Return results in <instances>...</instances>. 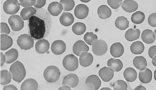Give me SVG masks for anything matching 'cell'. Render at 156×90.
I'll return each mask as SVG.
<instances>
[{
	"instance_id": "obj_1",
	"label": "cell",
	"mask_w": 156,
	"mask_h": 90,
	"mask_svg": "<svg viewBox=\"0 0 156 90\" xmlns=\"http://www.w3.org/2000/svg\"><path fill=\"white\" fill-rule=\"evenodd\" d=\"M29 29L31 36L35 39H41L50 31V26L40 17L33 16L29 19Z\"/></svg>"
},
{
	"instance_id": "obj_2",
	"label": "cell",
	"mask_w": 156,
	"mask_h": 90,
	"mask_svg": "<svg viewBox=\"0 0 156 90\" xmlns=\"http://www.w3.org/2000/svg\"><path fill=\"white\" fill-rule=\"evenodd\" d=\"M10 72L11 73L13 81L20 83L26 76L25 67L20 62L16 61L11 66Z\"/></svg>"
},
{
	"instance_id": "obj_3",
	"label": "cell",
	"mask_w": 156,
	"mask_h": 90,
	"mask_svg": "<svg viewBox=\"0 0 156 90\" xmlns=\"http://www.w3.org/2000/svg\"><path fill=\"white\" fill-rule=\"evenodd\" d=\"M43 75L44 79L48 82L54 83L60 78L61 72L57 67L51 65L45 69Z\"/></svg>"
},
{
	"instance_id": "obj_4",
	"label": "cell",
	"mask_w": 156,
	"mask_h": 90,
	"mask_svg": "<svg viewBox=\"0 0 156 90\" xmlns=\"http://www.w3.org/2000/svg\"><path fill=\"white\" fill-rule=\"evenodd\" d=\"M17 44L21 49L27 50L34 47V40L30 35L23 34L18 37Z\"/></svg>"
},
{
	"instance_id": "obj_5",
	"label": "cell",
	"mask_w": 156,
	"mask_h": 90,
	"mask_svg": "<svg viewBox=\"0 0 156 90\" xmlns=\"http://www.w3.org/2000/svg\"><path fill=\"white\" fill-rule=\"evenodd\" d=\"M63 65L65 69L70 71L76 70L78 67L77 58L73 54H69L64 58Z\"/></svg>"
},
{
	"instance_id": "obj_6",
	"label": "cell",
	"mask_w": 156,
	"mask_h": 90,
	"mask_svg": "<svg viewBox=\"0 0 156 90\" xmlns=\"http://www.w3.org/2000/svg\"><path fill=\"white\" fill-rule=\"evenodd\" d=\"M20 9V4L16 0L6 1L3 4V10L8 14H15Z\"/></svg>"
},
{
	"instance_id": "obj_7",
	"label": "cell",
	"mask_w": 156,
	"mask_h": 90,
	"mask_svg": "<svg viewBox=\"0 0 156 90\" xmlns=\"http://www.w3.org/2000/svg\"><path fill=\"white\" fill-rule=\"evenodd\" d=\"M108 50V46L105 41L99 39L96 41L92 46V51L95 55L102 56L106 53Z\"/></svg>"
},
{
	"instance_id": "obj_8",
	"label": "cell",
	"mask_w": 156,
	"mask_h": 90,
	"mask_svg": "<svg viewBox=\"0 0 156 90\" xmlns=\"http://www.w3.org/2000/svg\"><path fill=\"white\" fill-rule=\"evenodd\" d=\"M9 23L13 31H20L24 26V22L22 17L17 15L11 16L9 19Z\"/></svg>"
},
{
	"instance_id": "obj_9",
	"label": "cell",
	"mask_w": 156,
	"mask_h": 90,
	"mask_svg": "<svg viewBox=\"0 0 156 90\" xmlns=\"http://www.w3.org/2000/svg\"><path fill=\"white\" fill-rule=\"evenodd\" d=\"M79 78L76 74L70 73L66 76L63 80L62 85H66L71 88H74L79 84Z\"/></svg>"
},
{
	"instance_id": "obj_10",
	"label": "cell",
	"mask_w": 156,
	"mask_h": 90,
	"mask_svg": "<svg viewBox=\"0 0 156 90\" xmlns=\"http://www.w3.org/2000/svg\"><path fill=\"white\" fill-rule=\"evenodd\" d=\"M51 50L55 55H61L65 51L66 45L62 40H55L52 44Z\"/></svg>"
},
{
	"instance_id": "obj_11",
	"label": "cell",
	"mask_w": 156,
	"mask_h": 90,
	"mask_svg": "<svg viewBox=\"0 0 156 90\" xmlns=\"http://www.w3.org/2000/svg\"><path fill=\"white\" fill-rule=\"evenodd\" d=\"M89 48L83 40H78L74 44L73 50L74 53L77 56H80L82 52H87Z\"/></svg>"
},
{
	"instance_id": "obj_12",
	"label": "cell",
	"mask_w": 156,
	"mask_h": 90,
	"mask_svg": "<svg viewBox=\"0 0 156 90\" xmlns=\"http://www.w3.org/2000/svg\"><path fill=\"white\" fill-rule=\"evenodd\" d=\"M89 13V8L86 5H78L76 7L74 10V14L75 16L78 19H83L87 16Z\"/></svg>"
},
{
	"instance_id": "obj_13",
	"label": "cell",
	"mask_w": 156,
	"mask_h": 90,
	"mask_svg": "<svg viewBox=\"0 0 156 90\" xmlns=\"http://www.w3.org/2000/svg\"><path fill=\"white\" fill-rule=\"evenodd\" d=\"M98 74L104 81L108 82L113 79L114 71L110 68L105 67L100 69Z\"/></svg>"
},
{
	"instance_id": "obj_14",
	"label": "cell",
	"mask_w": 156,
	"mask_h": 90,
	"mask_svg": "<svg viewBox=\"0 0 156 90\" xmlns=\"http://www.w3.org/2000/svg\"><path fill=\"white\" fill-rule=\"evenodd\" d=\"M63 7L61 3L58 2H52L49 4L48 11L50 14L53 16H57L61 13Z\"/></svg>"
},
{
	"instance_id": "obj_15",
	"label": "cell",
	"mask_w": 156,
	"mask_h": 90,
	"mask_svg": "<svg viewBox=\"0 0 156 90\" xmlns=\"http://www.w3.org/2000/svg\"><path fill=\"white\" fill-rule=\"evenodd\" d=\"M94 58L93 55L87 52H83L80 56L79 61L81 66L84 67L90 66L93 62Z\"/></svg>"
},
{
	"instance_id": "obj_16",
	"label": "cell",
	"mask_w": 156,
	"mask_h": 90,
	"mask_svg": "<svg viewBox=\"0 0 156 90\" xmlns=\"http://www.w3.org/2000/svg\"><path fill=\"white\" fill-rule=\"evenodd\" d=\"M50 43L48 40L45 39H40L35 44L36 51L40 54H44L49 50Z\"/></svg>"
},
{
	"instance_id": "obj_17",
	"label": "cell",
	"mask_w": 156,
	"mask_h": 90,
	"mask_svg": "<svg viewBox=\"0 0 156 90\" xmlns=\"http://www.w3.org/2000/svg\"><path fill=\"white\" fill-rule=\"evenodd\" d=\"M110 53L114 58H119L122 56L124 52V48L123 45L119 43H114L110 47Z\"/></svg>"
},
{
	"instance_id": "obj_18",
	"label": "cell",
	"mask_w": 156,
	"mask_h": 90,
	"mask_svg": "<svg viewBox=\"0 0 156 90\" xmlns=\"http://www.w3.org/2000/svg\"><path fill=\"white\" fill-rule=\"evenodd\" d=\"M38 84L36 80L28 79L25 80L21 86V90H37Z\"/></svg>"
},
{
	"instance_id": "obj_19",
	"label": "cell",
	"mask_w": 156,
	"mask_h": 90,
	"mask_svg": "<svg viewBox=\"0 0 156 90\" xmlns=\"http://www.w3.org/2000/svg\"><path fill=\"white\" fill-rule=\"evenodd\" d=\"M122 9L128 13H132L138 9V5L137 2L134 1H124L121 4Z\"/></svg>"
},
{
	"instance_id": "obj_20",
	"label": "cell",
	"mask_w": 156,
	"mask_h": 90,
	"mask_svg": "<svg viewBox=\"0 0 156 90\" xmlns=\"http://www.w3.org/2000/svg\"><path fill=\"white\" fill-rule=\"evenodd\" d=\"M141 39L145 43L151 44L156 39V35L150 29H145L141 34Z\"/></svg>"
},
{
	"instance_id": "obj_21",
	"label": "cell",
	"mask_w": 156,
	"mask_h": 90,
	"mask_svg": "<svg viewBox=\"0 0 156 90\" xmlns=\"http://www.w3.org/2000/svg\"><path fill=\"white\" fill-rule=\"evenodd\" d=\"M152 72L149 69H146L140 71L139 74L140 81L142 83H148L152 80Z\"/></svg>"
},
{
	"instance_id": "obj_22",
	"label": "cell",
	"mask_w": 156,
	"mask_h": 90,
	"mask_svg": "<svg viewBox=\"0 0 156 90\" xmlns=\"http://www.w3.org/2000/svg\"><path fill=\"white\" fill-rule=\"evenodd\" d=\"M13 43L12 38L9 36L5 34L1 35V49L2 51L6 50L9 48Z\"/></svg>"
},
{
	"instance_id": "obj_23",
	"label": "cell",
	"mask_w": 156,
	"mask_h": 90,
	"mask_svg": "<svg viewBox=\"0 0 156 90\" xmlns=\"http://www.w3.org/2000/svg\"><path fill=\"white\" fill-rule=\"evenodd\" d=\"M74 17L71 13H63L60 18L61 24L65 26H69L73 23Z\"/></svg>"
},
{
	"instance_id": "obj_24",
	"label": "cell",
	"mask_w": 156,
	"mask_h": 90,
	"mask_svg": "<svg viewBox=\"0 0 156 90\" xmlns=\"http://www.w3.org/2000/svg\"><path fill=\"white\" fill-rule=\"evenodd\" d=\"M107 65L114 72H119L122 69L123 67V63L119 59L111 58L108 60Z\"/></svg>"
},
{
	"instance_id": "obj_25",
	"label": "cell",
	"mask_w": 156,
	"mask_h": 90,
	"mask_svg": "<svg viewBox=\"0 0 156 90\" xmlns=\"http://www.w3.org/2000/svg\"><path fill=\"white\" fill-rule=\"evenodd\" d=\"M85 84H91L94 88L95 90H98L101 86V81L98 76L93 74L87 78Z\"/></svg>"
},
{
	"instance_id": "obj_26",
	"label": "cell",
	"mask_w": 156,
	"mask_h": 90,
	"mask_svg": "<svg viewBox=\"0 0 156 90\" xmlns=\"http://www.w3.org/2000/svg\"><path fill=\"white\" fill-rule=\"evenodd\" d=\"M98 16L102 19H107L111 16L112 12L110 8L106 5H101L98 9Z\"/></svg>"
},
{
	"instance_id": "obj_27",
	"label": "cell",
	"mask_w": 156,
	"mask_h": 90,
	"mask_svg": "<svg viewBox=\"0 0 156 90\" xmlns=\"http://www.w3.org/2000/svg\"><path fill=\"white\" fill-rule=\"evenodd\" d=\"M133 64L138 69L142 71L145 69L147 66V62L142 56L136 57L133 60Z\"/></svg>"
},
{
	"instance_id": "obj_28",
	"label": "cell",
	"mask_w": 156,
	"mask_h": 90,
	"mask_svg": "<svg viewBox=\"0 0 156 90\" xmlns=\"http://www.w3.org/2000/svg\"><path fill=\"white\" fill-rule=\"evenodd\" d=\"M36 9L33 7H24L22 9L20 13L22 18L24 20L30 19L36 13Z\"/></svg>"
},
{
	"instance_id": "obj_29",
	"label": "cell",
	"mask_w": 156,
	"mask_h": 90,
	"mask_svg": "<svg viewBox=\"0 0 156 90\" xmlns=\"http://www.w3.org/2000/svg\"><path fill=\"white\" fill-rule=\"evenodd\" d=\"M140 34V31L138 29L130 28L126 32L125 37L128 41H133L139 38Z\"/></svg>"
},
{
	"instance_id": "obj_30",
	"label": "cell",
	"mask_w": 156,
	"mask_h": 90,
	"mask_svg": "<svg viewBox=\"0 0 156 90\" xmlns=\"http://www.w3.org/2000/svg\"><path fill=\"white\" fill-rule=\"evenodd\" d=\"M137 72L132 68H128L125 70L124 72V76L127 81L132 82L136 79Z\"/></svg>"
},
{
	"instance_id": "obj_31",
	"label": "cell",
	"mask_w": 156,
	"mask_h": 90,
	"mask_svg": "<svg viewBox=\"0 0 156 90\" xmlns=\"http://www.w3.org/2000/svg\"><path fill=\"white\" fill-rule=\"evenodd\" d=\"M6 62L8 64L12 63L18 58L19 56L18 51L16 49L12 48L5 53Z\"/></svg>"
},
{
	"instance_id": "obj_32",
	"label": "cell",
	"mask_w": 156,
	"mask_h": 90,
	"mask_svg": "<svg viewBox=\"0 0 156 90\" xmlns=\"http://www.w3.org/2000/svg\"><path fill=\"white\" fill-rule=\"evenodd\" d=\"M129 24L128 20L125 17L120 16L117 17L115 21V25L117 28L120 30H125L128 28Z\"/></svg>"
},
{
	"instance_id": "obj_33",
	"label": "cell",
	"mask_w": 156,
	"mask_h": 90,
	"mask_svg": "<svg viewBox=\"0 0 156 90\" xmlns=\"http://www.w3.org/2000/svg\"><path fill=\"white\" fill-rule=\"evenodd\" d=\"M145 47L142 42L137 41L134 42L130 46V51L133 54L137 55L142 53L144 51Z\"/></svg>"
},
{
	"instance_id": "obj_34",
	"label": "cell",
	"mask_w": 156,
	"mask_h": 90,
	"mask_svg": "<svg viewBox=\"0 0 156 90\" xmlns=\"http://www.w3.org/2000/svg\"><path fill=\"white\" fill-rule=\"evenodd\" d=\"M72 30L76 35L78 36L82 35L83 34L86 30V26L83 23L77 22L73 26Z\"/></svg>"
},
{
	"instance_id": "obj_35",
	"label": "cell",
	"mask_w": 156,
	"mask_h": 90,
	"mask_svg": "<svg viewBox=\"0 0 156 90\" xmlns=\"http://www.w3.org/2000/svg\"><path fill=\"white\" fill-rule=\"evenodd\" d=\"M12 77L10 72L7 70H2L1 72V84L5 85L10 83Z\"/></svg>"
},
{
	"instance_id": "obj_36",
	"label": "cell",
	"mask_w": 156,
	"mask_h": 90,
	"mask_svg": "<svg viewBox=\"0 0 156 90\" xmlns=\"http://www.w3.org/2000/svg\"><path fill=\"white\" fill-rule=\"evenodd\" d=\"M145 19V14L140 11H137L131 16V21L135 24H141L144 21Z\"/></svg>"
},
{
	"instance_id": "obj_37",
	"label": "cell",
	"mask_w": 156,
	"mask_h": 90,
	"mask_svg": "<svg viewBox=\"0 0 156 90\" xmlns=\"http://www.w3.org/2000/svg\"><path fill=\"white\" fill-rule=\"evenodd\" d=\"M83 38L85 41L90 46H93V44L98 40L97 36L93 32H87Z\"/></svg>"
},
{
	"instance_id": "obj_38",
	"label": "cell",
	"mask_w": 156,
	"mask_h": 90,
	"mask_svg": "<svg viewBox=\"0 0 156 90\" xmlns=\"http://www.w3.org/2000/svg\"><path fill=\"white\" fill-rule=\"evenodd\" d=\"M62 5L63 10L65 11H70L73 9L75 6L74 1L73 0H62L60 1Z\"/></svg>"
},
{
	"instance_id": "obj_39",
	"label": "cell",
	"mask_w": 156,
	"mask_h": 90,
	"mask_svg": "<svg viewBox=\"0 0 156 90\" xmlns=\"http://www.w3.org/2000/svg\"><path fill=\"white\" fill-rule=\"evenodd\" d=\"M114 90H127V84L125 81L123 80H118L114 83L113 84Z\"/></svg>"
},
{
	"instance_id": "obj_40",
	"label": "cell",
	"mask_w": 156,
	"mask_h": 90,
	"mask_svg": "<svg viewBox=\"0 0 156 90\" xmlns=\"http://www.w3.org/2000/svg\"><path fill=\"white\" fill-rule=\"evenodd\" d=\"M20 2L22 6L28 7H31V6L35 5L36 1L35 0H20Z\"/></svg>"
},
{
	"instance_id": "obj_41",
	"label": "cell",
	"mask_w": 156,
	"mask_h": 90,
	"mask_svg": "<svg viewBox=\"0 0 156 90\" xmlns=\"http://www.w3.org/2000/svg\"><path fill=\"white\" fill-rule=\"evenodd\" d=\"M108 3L109 6L113 9H117L122 4V1L121 0H118V1H110L108 0L107 1Z\"/></svg>"
},
{
	"instance_id": "obj_42",
	"label": "cell",
	"mask_w": 156,
	"mask_h": 90,
	"mask_svg": "<svg viewBox=\"0 0 156 90\" xmlns=\"http://www.w3.org/2000/svg\"><path fill=\"white\" fill-rule=\"evenodd\" d=\"M148 22L150 25L153 27H156V13L151 14L148 18Z\"/></svg>"
},
{
	"instance_id": "obj_43",
	"label": "cell",
	"mask_w": 156,
	"mask_h": 90,
	"mask_svg": "<svg viewBox=\"0 0 156 90\" xmlns=\"http://www.w3.org/2000/svg\"><path fill=\"white\" fill-rule=\"evenodd\" d=\"M1 34H9L10 33V29L6 23H1Z\"/></svg>"
},
{
	"instance_id": "obj_44",
	"label": "cell",
	"mask_w": 156,
	"mask_h": 90,
	"mask_svg": "<svg viewBox=\"0 0 156 90\" xmlns=\"http://www.w3.org/2000/svg\"><path fill=\"white\" fill-rule=\"evenodd\" d=\"M78 90H95L92 85L88 84H85L79 85Z\"/></svg>"
},
{
	"instance_id": "obj_45",
	"label": "cell",
	"mask_w": 156,
	"mask_h": 90,
	"mask_svg": "<svg viewBox=\"0 0 156 90\" xmlns=\"http://www.w3.org/2000/svg\"><path fill=\"white\" fill-rule=\"evenodd\" d=\"M148 54L151 58L156 56V46H153L150 48L148 51Z\"/></svg>"
},
{
	"instance_id": "obj_46",
	"label": "cell",
	"mask_w": 156,
	"mask_h": 90,
	"mask_svg": "<svg viewBox=\"0 0 156 90\" xmlns=\"http://www.w3.org/2000/svg\"><path fill=\"white\" fill-rule=\"evenodd\" d=\"M45 3H46V1L45 0H38V1H36V3H35L34 6L36 8H41L42 7H43L44 5H45Z\"/></svg>"
},
{
	"instance_id": "obj_47",
	"label": "cell",
	"mask_w": 156,
	"mask_h": 90,
	"mask_svg": "<svg viewBox=\"0 0 156 90\" xmlns=\"http://www.w3.org/2000/svg\"><path fill=\"white\" fill-rule=\"evenodd\" d=\"M3 90H18L17 87L15 85L12 84L6 85L3 88Z\"/></svg>"
},
{
	"instance_id": "obj_48",
	"label": "cell",
	"mask_w": 156,
	"mask_h": 90,
	"mask_svg": "<svg viewBox=\"0 0 156 90\" xmlns=\"http://www.w3.org/2000/svg\"><path fill=\"white\" fill-rule=\"evenodd\" d=\"M6 57L4 54H3L2 52H1V66H2L4 64L5 62H6Z\"/></svg>"
},
{
	"instance_id": "obj_49",
	"label": "cell",
	"mask_w": 156,
	"mask_h": 90,
	"mask_svg": "<svg viewBox=\"0 0 156 90\" xmlns=\"http://www.w3.org/2000/svg\"><path fill=\"white\" fill-rule=\"evenodd\" d=\"M58 90H72V89H71V87H69V86L64 85V86L60 87Z\"/></svg>"
},
{
	"instance_id": "obj_50",
	"label": "cell",
	"mask_w": 156,
	"mask_h": 90,
	"mask_svg": "<svg viewBox=\"0 0 156 90\" xmlns=\"http://www.w3.org/2000/svg\"><path fill=\"white\" fill-rule=\"evenodd\" d=\"M134 90H147L146 88L142 85H139V86H137L134 89Z\"/></svg>"
},
{
	"instance_id": "obj_51",
	"label": "cell",
	"mask_w": 156,
	"mask_h": 90,
	"mask_svg": "<svg viewBox=\"0 0 156 90\" xmlns=\"http://www.w3.org/2000/svg\"><path fill=\"white\" fill-rule=\"evenodd\" d=\"M152 63L154 66H156V56L152 58Z\"/></svg>"
},
{
	"instance_id": "obj_52",
	"label": "cell",
	"mask_w": 156,
	"mask_h": 90,
	"mask_svg": "<svg viewBox=\"0 0 156 90\" xmlns=\"http://www.w3.org/2000/svg\"><path fill=\"white\" fill-rule=\"evenodd\" d=\"M100 90H112L110 88H108V87H104V88H102Z\"/></svg>"
},
{
	"instance_id": "obj_53",
	"label": "cell",
	"mask_w": 156,
	"mask_h": 90,
	"mask_svg": "<svg viewBox=\"0 0 156 90\" xmlns=\"http://www.w3.org/2000/svg\"><path fill=\"white\" fill-rule=\"evenodd\" d=\"M154 79H155V81H156V69L155 70V71H154Z\"/></svg>"
},
{
	"instance_id": "obj_54",
	"label": "cell",
	"mask_w": 156,
	"mask_h": 90,
	"mask_svg": "<svg viewBox=\"0 0 156 90\" xmlns=\"http://www.w3.org/2000/svg\"><path fill=\"white\" fill-rule=\"evenodd\" d=\"M81 2H89V1H81Z\"/></svg>"
},
{
	"instance_id": "obj_55",
	"label": "cell",
	"mask_w": 156,
	"mask_h": 90,
	"mask_svg": "<svg viewBox=\"0 0 156 90\" xmlns=\"http://www.w3.org/2000/svg\"><path fill=\"white\" fill-rule=\"evenodd\" d=\"M154 33H155V35H156V29H155V31H154Z\"/></svg>"
}]
</instances>
